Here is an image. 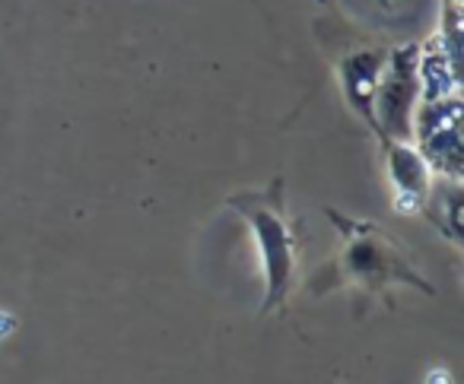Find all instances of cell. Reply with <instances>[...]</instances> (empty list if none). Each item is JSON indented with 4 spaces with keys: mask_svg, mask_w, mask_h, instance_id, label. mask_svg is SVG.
<instances>
[{
    "mask_svg": "<svg viewBox=\"0 0 464 384\" xmlns=\"http://www.w3.org/2000/svg\"><path fill=\"white\" fill-rule=\"evenodd\" d=\"M10 331H14V318L7 312H0V337H7Z\"/></svg>",
    "mask_w": 464,
    "mask_h": 384,
    "instance_id": "cell-1",
    "label": "cell"
},
{
    "mask_svg": "<svg viewBox=\"0 0 464 384\" xmlns=\"http://www.w3.org/2000/svg\"><path fill=\"white\" fill-rule=\"evenodd\" d=\"M398 206H401V213H411V206H417V200H413V197H404V194H401V197H398Z\"/></svg>",
    "mask_w": 464,
    "mask_h": 384,
    "instance_id": "cell-2",
    "label": "cell"
}]
</instances>
